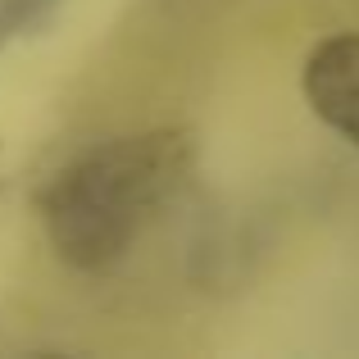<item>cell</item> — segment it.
Masks as SVG:
<instances>
[{
	"instance_id": "7a4b0ae2",
	"label": "cell",
	"mask_w": 359,
	"mask_h": 359,
	"mask_svg": "<svg viewBox=\"0 0 359 359\" xmlns=\"http://www.w3.org/2000/svg\"><path fill=\"white\" fill-rule=\"evenodd\" d=\"M300 91L314 118L359 146V32H337L309 50Z\"/></svg>"
},
{
	"instance_id": "6da1fadb",
	"label": "cell",
	"mask_w": 359,
	"mask_h": 359,
	"mask_svg": "<svg viewBox=\"0 0 359 359\" xmlns=\"http://www.w3.org/2000/svg\"><path fill=\"white\" fill-rule=\"evenodd\" d=\"M196 164L187 132H137L78 155L46 182L41 228L78 273H105L132 255L141 232L177 201Z\"/></svg>"
}]
</instances>
